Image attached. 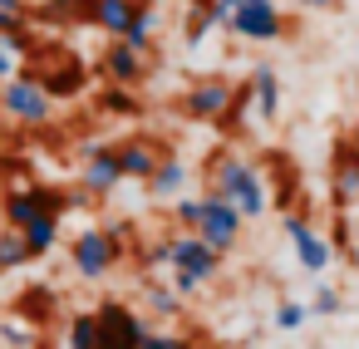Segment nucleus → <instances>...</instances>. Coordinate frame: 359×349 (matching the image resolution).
<instances>
[{"label":"nucleus","mask_w":359,"mask_h":349,"mask_svg":"<svg viewBox=\"0 0 359 349\" xmlns=\"http://www.w3.org/2000/svg\"><path fill=\"white\" fill-rule=\"evenodd\" d=\"M354 197H359V158H349V153H344V158H339V167H334V202H339V207H349Z\"/></svg>","instance_id":"obj_21"},{"label":"nucleus","mask_w":359,"mask_h":349,"mask_svg":"<svg viewBox=\"0 0 359 349\" xmlns=\"http://www.w3.org/2000/svg\"><path fill=\"white\" fill-rule=\"evenodd\" d=\"M104 109H114V114H133V94H128L123 84H114L109 99H104Z\"/></svg>","instance_id":"obj_29"},{"label":"nucleus","mask_w":359,"mask_h":349,"mask_svg":"<svg viewBox=\"0 0 359 349\" xmlns=\"http://www.w3.org/2000/svg\"><path fill=\"white\" fill-rule=\"evenodd\" d=\"M123 256V226H84L69 241V266L84 280H104Z\"/></svg>","instance_id":"obj_3"},{"label":"nucleus","mask_w":359,"mask_h":349,"mask_svg":"<svg viewBox=\"0 0 359 349\" xmlns=\"http://www.w3.org/2000/svg\"><path fill=\"white\" fill-rule=\"evenodd\" d=\"M153 261H158V266H172V271H192V275H202L207 285L222 275V251L207 246L197 231H177V236L158 241V246H153Z\"/></svg>","instance_id":"obj_4"},{"label":"nucleus","mask_w":359,"mask_h":349,"mask_svg":"<svg viewBox=\"0 0 359 349\" xmlns=\"http://www.w3.org/2000/svg\"><path fill=\"white\" fill-rule=\"evenodd\" d=\"M94 315H99V329H104V349H143L148 324H143V315H138L133 305H123V300H104Z\"/></svg>","instance_id":"obj_8"},{"label":"nucleus","mask_w":359,"mask_h":349,"mask_svg":"<svg viewBox=\"0 0 359 349\" xmlns=\"http://www.w3.org/2000/svg\"><path fill=\"white\" fill-rule=\"evenodd\" d=\"M30 261H35V256H30V246H25V231L0 221V271H20V266H30Z\"/></svg>","instance_id":"obj_19"},{"label":"nucleus","mask_w":359,"mask_h":349,"mask_svg":"<svg viewBox=\"0 0 359 349\" xmlns=\"http://www.w3.org/2000/svg\"><path fill=\"white\" fill-rule=\"evenodd\" d=\"M20 74V55H11L6 45H0V84H6V79H15Z\"/></svg>","instance_id":"obj_31"},{"label":"nucleus","mask_w":359,"mask_h":349,"mask_svg":"<svg viewBox=\"0 0 359 349\" xmlns=\"http://www.w3.org/2000/svg\"><path fill=\"white\" fill-rule=\"evenodd\" d=\"M143 349H192V344H187L182 334H168V329H158V334H153V329H148Z\"/></svg>","instance_id":"obj_27"},{"label":"nucleus","mask_w":359,"mask_h":349,"mask_svg":"<svg viewBox=\"0 0 359 349\" xmlns=\"http://www.w3.org/2000/svg\"><path fill=\"white\" fill-rule=\"evenodd\" d=\"M202 285H207L202 275H192V271H172V290H177V295H197Z\"/></svg>","instance_id":"obj_30"},{"label":"nucleus","mask_w":359,"mask_h":349,"mask_svg":"<svg viewBox=\"0 0 359 349\" xmlns=\"http://www.w3.org/2000/svg\"><path fill=\"white\" fill-rule=\"evenodd\" d=\"M0 114L20 128H45L55 118V94L45 89V79L35 69H20L15 79L0 84Z\"/></svg>","instance_id":"obj_2"},{"label":"nucleus","mask_w":359,"mask_h":349,"mask_svg":"<svg viewBox=\"0 0 359 349\" xmlns=\"http://www.w3.org/2000/svg\"><path fill=\"white\" fill-rule=\"evenodd\" d=\"M207 30H217V15H212L207 0H202V6H192V11H187V45H197Z\"/></svg>","instance_id":"obj_23"},{"label":"nucleus","mask_w":359,"mask_h":349,"mask_svg":"<svg viewBox=\"0 0 359 349\" xmlns=\"http://www.w3.org/2000/svg\"><path fill=\"white\" fill-rule=\"evenodd\" d=\"M40 217V197H35V182L30 187H6V197H0V221L6 226H30Z\"/></svg>","instance_id":"obj_14"},{"label":"nucleus","mask_w":359,"mask_h":349,"mask_svg":"<svg viewBox=\"0 0 359 349\" xmlns=\"http://www.w3.org/2000/svg\"><path fill=\"white\" fill-rule=\"evenodd\" d=\"M310 310H315V315H334V310H339V290H334V285H320Z\"/></svg>","instance_id":"obj_28"},{"label":"nucleus","mask_w":359,"mask_h":349,"mask_svg":"<svg viewBox=\"0 0 359 349\" xmlns=\"http://www.w3.org/2000/svg\"><path fill=\"white\" fill-rule=\"evenodd\" d=\"M236 40H251V45H271L285 35V15L276 0H236L231 11V25H226Z\"/></svg>","instance_id":"obj_7"},{"label":"nucleus","mask_w":359,"mask_h":349,"mask_svg":"<svg viewBox=\"0 0 359 349\" xmlns=\"http://www.w3.org/2000/svg\"><path fill=\"white\" fill-rule=\"evenodd\" d=\"M118 182H123L118 148H114V143L84 148V158H79V192H84V197H109Z\"/></svg>","instance_id":"obj_9"},{"label":"nucleus","mask_w":359,"mask_h":349,"mask_svg":"<svg viewBox=\"0 0 359 349\" xmlns=\"http://www.w3.org/2000/svg\"><path fill=\"white\" fill-rule=\"evenodd\" d=\"M114 148H118L123 182H148V177H153V167L163 163V153H158L148 138H123V143H114Z\"/></svg>","instance_id":"obj_13"},{"label":"nucleus","mask_w":359,"mask_h":349,"mask_svg":"<svg viewBox=\"0 0 359 349\" xmlns=\"http://www.w3.org/2000/svg\"><path fill=\"white\" fill-rule=\"evenodd\" d=\"M25 246H30V256H35V261H40V256H50V251L60 246V217L40 212V217L25 226Z\"/></svg>","instance_id":"obj_18"},{"label":"nucleus","mask_w":359,"mask_h":349,"mask_svg":"<svg viewBox=\"0 0 359 349\" xmlns=\"http://www.w3.org/2000/svg\"><path fill=\"white\" fill-rule=\"evenodd\" d=\"M197 207H202V197H177L172 202V221L182 231H197Z\"/></svg>","instance_id":"obj_26"},{"label":"nucleus","mask_w":359,"mask_h":349,"mask_svg":"<svg viewBox=\"0 0 359 349\" xmlns=\"http://www.w3.org/2000/svg\"><path fill=\"white\" fill-rule=\"evenodd\" d=\"M148 310L153 315H177L182 310V295L172 285H148Z\"/></svg>","instance_id":"obj_24"},{"label":"nucleus","mask_w":359,"mask_h":349,"mask_svg":"<svg viewBox=\"0 0 359 349\" xmlns=\"http://www.w3.org/2000/svg\"><path fill=\"white\" fill-rule=\"evenodd\" d=\"M69 349H104V329H99V315L94 310H79L74 320H69V339H65Z\"/></svg>","instance_id":"obj_20"},{"label":"nucleus","mask_w":359,"mask_h":349,"mask_svg":"<svg viewBox=\"0 0 359 349\" xmlns=\"http://www.w3.org/2000/svg\"><path fill=\"white\" fill-rule=\"evenodd\" d=\"M187 187V163L182 158H172V153H163V163L153 167V177H148V192L163 202V197H177Z\"/></svg>","instance_id":"obj_16"},{"label":"nucleus","mask_w":359,"mask_h":349,"mask_svg":"<svg viewBox=\"0 0 359 349\" xmlns=\"http://www.w3.org/2000/svg\"><path fill=\"white\" fill-rule=\"evenodd\" d=\"M104 79H109V84H123V89L143 84V79H148V55L133 50V45H123V40H114V45L104 50Z\"/></svg>","instance_id":"obj_12"},{"label":"nucleus","mask_w":359,"mask_h":349,"mask_svg":"<svg viewBox=\"0 0 359 349\" xmlns=\"http://www.w3.org/2000/svg\"><path fill=\"white\" fill-rule=\"evenodd\" d=\"M241 212L226 202V197H217L212 187L202 192V207H197V236L207 241V246H217L222 256L226 251H236V241H241Z\"/></svg>","instance_id":"obj_6"},{"label":"nucleus","mask_w":359,"mask_h":349,"mask_svg":"<svg viewBox=\"0 0 359 349\" xmlns=\"http://www.w3.org/2000/svg\"><path fill=\"white\" fill-rule=\"evenodd\" d=\"M305 315H310V310H305L300 300H280V305H276V329H300Z\"/></svg>","instance_id":"obj_25"},{"label":"nucleus","mask_w":359,"mask_h":349,"mask_svg":"<svg viewBox=\"0 0 359 349\" xmlns=\"http://www.w3.org/2000/svg\"><path fill=\"white\" fill-rule=\"evenodd\" d=\"M138 6L143 0H79V20L104 30V35H123L128 20L138 15Z\"/></svg>","instance_id":"obj_11"},{"label":"nucleus","mask_w":359,"mask_h":349,"mask_svg":"<svg viewBox=\"0 0 359 349\" xmlns=\"http://www.w3.org/2000/svg\"><path fill=\"white\" fill-rule=\"evenodd\" d=\"M300 6H305V11H330L334 0H300Z\"/></svg>","instance_id":"obj_33"},{"label":"nucleus","mask_w":359,"mask_h":349,"mask_svg":"<svg viewBox=\"0 0 359 349\" xmlns=\"http://www.w3.org/2000/svg\"><path fill=\"white\" fill-rule=\"evenodd\" d=\"M40 79H45V89H50L55 99H69V94H79V84H84V69H79V64H69V69L40 74Z\"/></svg>","instance_id":"obj_22"},{"label":"nucleus","mask_w":359,"mask_h":349,"mask_svg":"<svg viewBox=\"0 0 359 349\" xmlns=\"http://www.w3.org/2000/svg\"><path fill=\"white\" fill-rule=\"evenodd\" d=\"M192 6H202V0H192Z\"/></svg>","instance_id":"obj_34"},{"label":"nucleus","mask_w":359,"mask_h":349,"mask_svg":"<svg viewBox=\"0 0 359 349\" xmlns=\"http://www.w3.org/2000/svg\"><path fill=\"white\" fill-rule=\"evenodd\" d=\"M246 89H251V99H256V114H261V118H276V114H280V74H276L271 64H261V69L251 74V84H246Z\"/></svg>","instance_id":"obj_15"},{"label":"nucleus","mask_w":359,"mask_h":349,"mask_svg":"<svg viewBox=\"0 0 359 349\" xmlns=\"http://www.w3.org/2000/svg\"><path fill=\"white\" fill-rule=\"evenodd\" d=\"M285 236H290V246H295V261H300L310 275H320V271L330 266V241H325L305 217H285Z\"/></svg>","instance_id":"obj_10"},{"label":"nucleus","mask_w":359,"mask_h":349,"mask_svg":"<svg viewBox=\"0 0 359 349\" xmlns=\"http://www.w3.org/2000/svg\"><path fill=\"white\" fill-rule=\"evenodd\" d=\"M354 261H359V256H354Z\"/></svg>","instance_id":"obj_35"},{"label":"nucleus","mask_w":359,"mask_h":349,"mask_svg":"<svg viewBox=\"0 0 359 349\" xmlns=\"http://www.w3.org/2000/svg\"><path fill=\"white\" fill-rule=\"evenodd\" d=\"M153 35H158V11H153V0H143L138 15L128 20V30H123V35H114V40H123V45H133V50L153 55Z\"/></svg>","instance_id":"obj_17"},{"label":"nucleus","mask_w":359,"mask_h":349,"mask_svg":"<svg viewBox=\"0 0 359 349\" xmlns=\"http://www.w3.org/2000/svg\"><path fill=\"white\" fill-rule=\"evenodd\" d=\"M212 192L226 197L246 221H256V217L271 207L266 182H261V167H256L251 158H241V153H217V158H212Z\"/></svg>","instance_id":"obj_1"},{"label":"nucleus","mask_w":359,"mask_h":349,"mask_svg":"<svg viewBox=\"0 0 359 349\" xmlns=\"http://www.w3.org/2000/svg\"><path fill=\"white\" fill-rule=\"evenodd\" d=\"M241 94H246V84L236 89L231 79H197L187 94H182V114L187 118H197V123H226L231 114H236V104H241Z\"/></svg>","instance_id":"obj_5"},{"label":"nucleus","mask_w":359,"mask_h":349,"mask_svg":"<svg viewBox=\"0 0 359 349\" xmlns=\"http://www.w3.org/2000/svg\"><path fill=\"white\" fill-rule=\"evenodd\" d=\"M0 11H11V15H30V0H0Z\"/></svg>","instance_id":"obj_32"}]
</instances>
